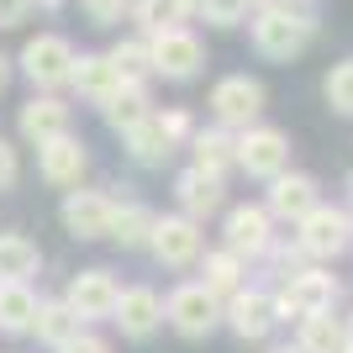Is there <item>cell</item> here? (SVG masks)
<instances>
[{"instance_id":"obj_1","label":"cell","mask_w":353,"mask_h":353,"mask_svg":"<svg viewBox=\"0 0 353 353\" xmlns=\"http://www.w3.org/2000/svg\"><path fill=\"white\" fill-rule=\"evenodd\" d=\"M316 32H322V21H316L311 6H259L248 16V37L259 48V59H269V63L301 59L316 43Z\"/></svg>"},{"instance_id":"obj_2","label":"cell","mask_w":353,"mask_h":353,"mask_svg":"<svg viewBox=\"0 0 353 353\" xmlns=\"http://www.w3.org/2000/svg\"><path fill=\"white\" fill-rule=\"evenodd\" d=\"M190 132H195L190 111H185V105H169V111H153L148 121H137L132 132H121V137L132 148V159L153 169V163H169V153H174Z\"/></svg>"},{"instance_id":"obj_3","label":"cell","mask_w":353,"mask_h":353,"mask_svg":"<svg viewBox=\"0 0 353 353\" xmlns=\"http://www.w3.org/2000/svg\"><path fill=\"white\" fill-rule=\"evenodd\" d=\"M148 63H153V74L169 79V85H190L195 74L206 69V43H201L190 27H169V32H159V37H148Z\"/></svg>"},{"instance_id":"obj_4","label":"cell","mask_w":353,"mask_h":353,"mask_svg":"<svg viewBox=\"0 0 353 353\" xmlns=\"http://www.w3.org/2000/svg\"><path fill=\"white\" fill-rule=\"evenodd\" d=\"M264 101H269L264 85L248 79V74H227V79L211 85V117H216V127H227V132H248V127H259Z\"/></svg>"},{"instance_id":"obj_5","label":"cell","mask_w":353,"mask_h":353,"mask_svg":"<svg viewBox=\"0 0 353 353\" xmlns=\"http://www.w3.org/2000/svg\"><path fill=\"white\" fill-rule=\"evenodd\" d=\"M21 74H27L37 90L69 85V74H74V43H69V37H59V32L32 37V43L21 48Z\"/></svg>"},{"instance_id":"obj_6","label":"cell","mask_w":353,"mask_h":353,"mask_svg":"<svg viewBox=\"0 0 353 353\" xmlns=\"http://www.w3.org/2000/svg\"><path fill=\"white\" fill-rule=\"evenodd\" d=\"M285 163H290V137L280 127H248V132L237 137V169H248L253 179H274L285 174Z\"/></svg>"},{"instance_id":"obj_7","label":"cell","mask_w":353,"mask_h":353,"mask_svg":"<svg viewBox=\"0 0 353 353\" xmlns=\"http://www.w3.org/2000/svg\"><path fill=\"white\" fill-rule=\"evenodd\" d=\"M295 227H301V237H295L301 253H311V259H332V253L348 248L353 216H348V211H338V206H311Z\"/></svg>"},{"instance_id":"obj_8","label":"cell","mask_w":353,"mask_h":353,"mask_svg":"<svg viewBox=\"0 0 353 353\" xmlns=\"http://www.w3.org/2000/svg\"><path fill=\"white\" fill-rule=\"evenodd\" d=\"M332 301H338V280L322 269H301L274 301V316H322V311H332Z\"/></svg>"},{"instance_id":"obj_9","label":"cell","mask_w":353,"mask_h":353,"mask_svg":"<svg viewBox=\"0 0 353 353\" xmlns=\"http://www.w3.org/2000/svg\"><path fill=\"white\" fill-rule=\"evenodd\" d=\"M148 248L159 253V264H169V269L195 264V259H201V221H190V216H153Z\"/></svg>"},{"instance_id":"obj_10","label":"cell","mask_w":353,"mask_h":353,"mask_svg":"<svg viewBox=\"0 0 353 353\" xmlns=\"http://www.w3.org/2000/svg\"><path fill=\"white\" fill-rule=\"evenodd\" d=\"M117 295H121V285L111 280V269H85V274L69 280V311L79 322H101V316L117 311Z\"/></svg>"},{"instance_id":"obj_11","label":"cell","mask_w":353,"mask_h":353,"mask_svg":"<svg viewBox=\"0 0 353 353\" xmlns=\"http://www.w3.org/2000/svg\"><path fill=\"white\" fill-rule=\"evenodd\" d=\"M169 322H174V332H185V338H206L211 327L221 322V301L211 290H201V285H179V290L169 295Z\"/></svg>"},{"instance_id":"obj_12","label":"cell","mask_w":353,"mask_h":353,"mask_svg":"<svg viewBox=\"0 0 353 353\" xmlns=\"http://www.w3.org/2000/svg\"><path fill=\"white\" fill-rule=\"evenodd\" d=\"M111 206L117 201H105L101 190H69L63 195V227H69V237H79V243L105 237L111 232Z\"/></svg>"},{"instance_id":"obj_13","label":"cell","mask_w":353,"mask_h":353,"mask_svg":"<svg viewBox=\"0 0 353 353\" xmlns=\"http://www.w3.org/2000/svg\"><path fill=\"white\" fill-rule=\"evenodd\" d=\"M37 169H43L48 185H79L85 169H90V153H85V143H79L74 132H63V137H53V143H43Z\"/></svg>"},{"instance_id":"obj_14","label":"cell","mask_w":353,"mask_h":353,"mask_svg":"<svg viewBox=\"0 0 353 353\" xmlns=\"http://www.w3.org/2000/svg\"><path fill=\"white\" fill-rule=\"evenodd\" d=\"M111 322L127 332V338H153L163 322V301L153 290H143V285H132V290L117 295V311H111Z\"/></svg>"},{"instance_id":"obj_15","label":"cell","mask_w":353,"mask_h":353,"mask_svg":"<svg viewBox=\"0 0 353 353\" xmlns=\"http://www.w3.org/2000/svg\"><path fill=\"white\" fill-rule=\"evenodd\" d=\"M174 195H179V216H190V221L216 216L221 201H227L221 179H216V174H206V169H185V174L174 179Z\"/></svg>"},{"instance_id":"obj_16","label":"cell","mask_w":353,"mask_h":353,"mask_svg":"<svg viewBox=\"0 0 353 353\" xmlns=\"http://www.w3.org/2000/svg\"><path fill=\"white\" fill-rule=\"evenodd\" d=\"M269 243H274V232H269V211L264 206H232L227 211V253L232 259H243V253H264Z\"/></svg>"},{"instance_id":"obj_17","label":"cell","mask_w":353,"mask_h":353,"mask_svg":"<svg viewBox=\"0 0 353 353\" xmlns=\"http://www.w3.org/2000/svg\"><path fill=\"white\" fill-rule=\"evenodd\" d=\"M69 121H74V111H69V101H59V95H32V101L21 105V137H32L37 148L53 143V137H63Z\"/></svg>"},{"instance_id":"obj_18","label":"cell","mask_w":353,"mask_h":353,"mask_svg":"<svg viewBox=\"0 0 353 353\" xmlns=\"http://www.w3.org/2000/svg\"><path fill=\"white\" fill-rule=\"evenodd\" d=\"M311 206H322L316 201V179L311 174H274L269 179V216H280V221H301Z\"/></svg>"},{"instance_id":"obj_19","label":"cell","mask_w":353,"mask_h":353,"mask_svg":"<svg viewBox=\"0 0 353 353\" xmlns=\"http://www.w3.org/2000/svg\"><path fill=\"white\" fill-rule=\"evenodd\" d=\"M69 85L79 90L85 101L105 105V101H111V95H117L121 74L111 69V59H105V53H74V74H69Z\"/></svg>"},{"instance_id":"obj_20","label":"cell","mask_w":353,"mask_h":353,"mask_svg":"<svg viewBox=\"0 0 353 353\" xmlns=\"http://www.w3.org/2000/svg\"><path fill=\"white\" fill-rule=\"evenodd\" d=\"M227 322H232L237 338L259 343L269 327H274V301H269L264 290H237V295H232V306H227Z\"/></svg>"},{"instance_id":"obj_21","label":"cell","mask_w":353,"mask_h":353,"mask_svg":"<svg viewBox=\"0 0 353 353\" xmlns=\"http://www.w3.org/2000/svg\"><path fill=\"white\" fill-rule=\"evenodd\" d=\"M190 16H195V0H132L127 21H137V37H159L169 27H185Z\"/></svg>"},{"instance_id":"obj_22","label":"cell","mask_w":353,"mask_h":353,"mask_svg":"<svg viewBox=\"0 0 353 353\" xmlns=\"http://www.w3.org/2000/svg\"><path fill=\"white\" fill-rule=\"evenodd\" d=\"M190 148H195V169H206V174H227L237 163V137L227 132V127H201V132H190Z\"/></svg>"},{"instance_id":"obj_23","label":"cell","mask_w":353,"mask_h":353,"mask_svg":"<svg viewBox=\"0 0 353 353\" xmlns=\"http://www.w3.org/2000/svg\"><path fill=\"white\" fill-rule=\"evenodd\" d=\"M101 117L117 127V132H132L137 121L153 117V101H148V85H117V95L101 105Z\"/></svg>"},{"instance_id":"obj_24","label":"cell","mask_w":353,"mask_h":353,"mask_svg":"<svg viewBox=\"0 0 353 353\" xmlns=\"http://www.w3.org/2000/svg\"><path fill=\"white\" fill-rule=\"evenodd\" d=\"M37 316V295L27 290V280H6L0 285V332H27Z\"/></svg>"},{"instance_id":"obj_25","label":"cell","mask_w":353,"mask_h":353,"mask_svg":"<svg viewBox=\"0 0 353 353\" xmlns=\"http://www.w3.org/2000/svg\"><path fill=\"white\" fill-rule=\"evenodd\" d=\"M32 332L43 343H53V348H63V343L79 338V316L69 311V301H48V306H37V316H32Z\"/></svg>"},{"instance_id":"obj_26","label":"cell","mask_w":353,"mask_h":353,"mask_svg":"<svg viewBox=\"0 0 353 353\" xmlns=\"http://www.w3.org/2000/svg\"><path fill=\"white\" fill-rule=\"evenodd\" d=\"M105 59H111V69L121 74V85H148V79H153V63H148V37H121Z\"/></svg>"},{"instance_id":"obj_27","label":"cell","mask_w":353,"mask_h":353,"mask_svg":"<svg viewBox=\"0 0 353 353\" xmlns=\"http://www.w3.org/2000/svg\"><path fill=\"white\" fill-rule=\"evenodd\" d=\"M148 232H153V211H148V206H137V201L111 206V232H105V237H117L121 248H143Z\"/></svg>"},{"instance_id":"obj_28","label":"cell","mask_w":353,"mask_h":353,"mask_svg":"<svg viewBox=\"0 0 353 353\" xmlns=\"http://www.w3.org/2000/svg\"><path fill=\"white\" fill-rule=\"evenodd\" d=\"M201 290H211L221 301V295H237L243 290V259H232V253H206V264H201Z\"/></svg>"},{"instance_id":"obj_29","label":"cell","mask_w":353,"mask_h":353,"mask_svg":"<svg viewBox=\"0 0 353 353\" xmlns=\"http://www.w3.org/2000/svg\"><path fill=\"white\" fill-rule=\"evenodd\" d=\"M37 269V248L21 232H0V285L6 280H27Z\"/></svg>"},{"instance_id":"obj_30","label":"cell","mask_w":353,"mask_h":353,"mask_svg":"<svg viewBox=\"0 0 353 353\" xmlns=\"http://www.w3.org/2000/svg\"><path fill=\"white\" fill-rule=\"evenodd\" d=\"M301 353H343V322H332V311L301 316Z\"/></svg>"},{"instance_id":"obj_31","label":"cell","mask_w":353,"mask_h":353,"mask_svg":"<svg viewBox=\"0 0 353 353\" xmlns=\"http://www.w3.org/2000/svg\"><path fill=\"white\" fill-rule=\"evenodd\" d=\"M322 95H327V105H332L338 117H353V59H343V63H332V69H327Z\"/></svg>"},{"instance_id":"obj_32","label":"cell","mask_w":353,"mask_h":353,"mask_svg":"<svg viewBox=\"0 0 353 353\" xmlns=\"http://www.w3.org/2000/svg\"><path fill=\"white\" fill-rule=\"evenodd\" d=\"M195 16L206 27H243L253 16V0H195Z\"/></svg>"},{"instance_id":"obj_33","label":"cell","mask_w":353,"mask_h":353,"mask_svg":"<svg viewBox=\"0 0 353 353\" xmlns=\"http://www.w3.org/2000/svg\"><path fill=\"white\" fill-rule=\"evenodd\" d=\"M79 6H85V16L95 27H121L132 16V0H79Z\"/></svg>"},{"instance_id":"obj_34","label":"cell","mask_w":353,"mask_h":353,"mask_svg":"<svg viewBox=\"0 0 353 353\" xmlns=\"http://www.w3.org/2000/svg\"><path fill=\"white\" fill-rule=\"evenodd\" d=\"M16 174H21V159H16V148L0 137V190H11L16 185Z\"/></svg>"},{"instance_id":"obj_35","label":"cell","mask_w":353,"mask_h":353,"mask_svg":"<svg viewBox=\"0 0 353 353\" xmlns=\"http://www.w3.org/2000/svg\"><path fill=\"white\" fill-rule=\"evenodd\" d=\"M32 11V0H0V27H21Z\"/></svg>"},{"instance_id":"obj_36","label":"cell","mask_w":353,"mask_h":353,"mask_svg":"<svg viewBox=\"0 0 353 353\" xmlns=\"http://www.w3.org/2000/svg\"><path fill=\"white\" fill-rule=\"evenodd\" d=\"M59 353H111V348H105L101 338H74V343H63Z\"/></svg>"},{"instance_id":"obj_37","label":"cell","mask_w":353,"mask_h":353,"mask_svg":"<svg viewBox=\"0 0 353 353\" xmlns=\"http://www.w3.org/2000/svg\"><path fill=\"white\" fill-rule=\"evenodd\" d=\"M343 353H353V316H348V327H343Z\"/></svg>"},{"instance_id":"obj_38","label":"cell","mask_w":353,"mask_h":353,"mask_svg":"<svg viewBox=\"0 0 353 353\" xmlns=\"http://www.w3.org/2000/svg\"><path fill=\"white\" fill-rule=\"evenodd\" d=\"M6 79H11V63H6V53H0V90H6Z\"/></svg>"},{"instance_id":"obj_39","label":"cell","mask_w":353,"mask_h":353,"mask_svg":"<svg viewBox=\"0 0 353 353\" xmlns=\"http://www.w3.org/2000/svg\"><path fill=\"white\" fill-rule=\"evenodd\" d=\"M280 353H301V348H280Z\"/></svg>"},{"instance_id":"obj_40","label":"cell","mask_w":353,"mask_h":353,"mask_svg":"<svg viewBox=\"0 0 353 353\" xmlns=\"http://www.w3.org/2000/svg\"><path fill=\"white\" fill-rule=\"evenodd\" d=\"M259 6H264V0H253V11H259Z\"/></svg>"}]
</instances>
